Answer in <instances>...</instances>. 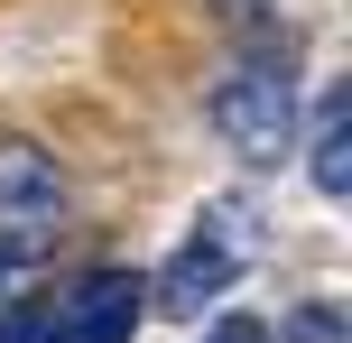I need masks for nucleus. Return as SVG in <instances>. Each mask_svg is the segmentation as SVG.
Here are the masks:
<instances>
[{
    "label": "nucleus",
    "instance_id": "nucleus-1",
    "mask_svg": "<svg viewBox=\"0 0 352 343\" xmlns=\"http://www.w3.org/2000/svg\"><path fill=\"white\" fill-rule=\"evenodd\" d=\"M204 121L241 158H287L297 148V56L287 47H241L223 65V84L204 93Z\"/></svg>",
    "mask_w": 352,
    "mask_h": 343
},
{
    "label": "nucleus",
    "instance_id": "nucleus-2",
    "mask_svg": "<svg viewBox=\"0 0 352 343\" xmlns=\"http://www.w3.org/2000/svg\"><path fill=\"white\" fill-rule=\"evenodd\" d=\"M241 260H250V204L241 195H213L204 214H195V232H186V251L158 269V316H204V297H223L232 278H241Z\"/></svg>",
    "mask_w": 352,
    "mask_h": 343
},
{
    "label": "nucleus",
    "instance_id": "nucleus-3",
    "mask_svg": "<svg viewBox=\"0 0 352 343\" xmlns=\"http://www.w3.org/2000/svg\"><path fill=\"white\" fill-rule=\"evenodd\" d=\"M65 214V177L37 140H0V260H28Z\"/></svg>",
    "mask_w": 352,
    "mask_h": 343
},
{
    "label": "nucleus",
    "instance_id": "nucleus-4",
    "mask_svg": "<svg viewBox=\"0 0 352 343\" xmlns=\"http://www.w3.org/2000/svg\"><path fill=\"white\" fill-rule=\"evenodd\" d=\"M140 297H148V278H130V269H93V278H74V288L37 316L28 343H130Z\"/></svg>",
    "mask_w": 352,
    "mask_h": 343
},
{
    "label": "nucleus",
    "instance_id": "nucleus-5",
    "mask_svg": "<svg viewBox=\"0 0 352 343\" xmlns=\"http://www.w3.org/2000/svg\"><path fill=\"white\" fill-rule=\"evenodd\" d=\"M306 177H316V195H352V93L334 84L316 102V130H306Z\"/></svg>",
    "mask_w": 352,
    "mask_h": 343
},
{
    "label": "nucleus",
    "instance_id": "nucleus-6",
    "mask_svg": "<svg viewBox=\"0 0 352 343\" xmlns=\"http://www.w3.org/2000/svg\"><path fill=\"white\" fill-rule=\"evenodd\" d=\"M278 343H352V325H343V307H334V297H306V307L278 325Z\"/></svg>",
    "mask_w": 352,
    "mask_h": 343
},
{
    "label": "nucleus",
    "instance_id": "nucleus-7",
    "mask_svg": "<svg viewBox=\"0 0 352 343\" xmlns=\"http://www.w3.org/2000/svg\"><path fill=\"white\" fill-rule=\"evenodd\" d=\"M204 343H269V325H260V316H213Z\"/></svg>",
    "mask_w": 352,
    "mask_h": 343
}]
</instances>
